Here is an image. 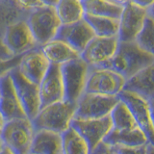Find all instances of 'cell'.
<instances>
[{
  "instance_id": "6da1fadb",
  "label": "cell",
  "mask_w": 154,
  "mask_h": 154,
  "mask_svg": "<svg viewBox=\"0 0 154 154\" xmlns=\"http://www.w3.org/2000/svg\"><path fill=\"white\" fill-rule=\"evenodd\" d=\"M153 63L154 54L142 50L134 42H119L113 58L100 67L112 70L127 80L137 72L152 66Z\"/></svg>"
},
{
  "instance_id": "7a4b0ae2",
  "label": "cell",
  "mask_w": 154,
  "mask_h": 154,
  "mask_svg": "<svg viewBox=\"0 0 154 154\" xmlns=\"http://www.w3.org/2000/svg\"><path fill=\"white\" fill-rule=\"evenodd\" d=\"M76 110V104L67 101L50 104L41 108L37 116L31 120L35 131L45 130L58 134H63L70 127Z\"/></svg>"
},
{
  "instance_id": "3957f363",
  "label": "cell",
  "mask_w": 154,
  "mask_h": 154,
  "mask_svg": "<svg viewBox=\"0 0 154 154\" xmlns=\"http://www.w3.org/2000/svg\"><path fill=\"white\" fill-rule=\"evenodd\" d=\"M55 4L56 2H50L46 6L34 10L26 21L38 47L55 38L61 26L55 13Z\"/></svg>"
},
{
  "instance_id": "277c9868",
  "label": "cell",
  "mask_w": 154,
  "mask_h": 154,
  "mask_svg": "<svg viewBox=\"0 0 154 154\" xmlns=\"http://www.w3.org/2000/svg\"><path fill=\"white\" fill-rule=\"evenodd\" d=\"M89 69V66L81 58L60 66L65 101L77 103L85 91Z\"/></svg>"
},
{
  "instance_id": "5b68a950",
  "label": "cell",
  "mask_w": 154,
  "mask_h": 154,
  "mask_svg": "<svg viewBox=\"0 0 154 154\" xmlns=\"http://www.w3.org/2000/svg\"><path fill=\"white\" fill-rule=\"evenodd\" d=\"M34 133L29 119H14L4 123L0 140L14 154H29Z\"/></svg>"
},
{
  "instance_id": "8992f818",
  "label": "cell",
  "mask_w": 154,
  "mask_h": 154,
  "mask_svg": "<svg viewBox=\"0 0 154 154\" xmlns=\"http://www.w3.org/2000/svg\"><path fill=\"white\" fill-rule=\"evenodd\" d=\"M152 10L153 5L150 7H143L137 1H124L122 13L119 19V42H134L142 30L146 17Z\"/></svg>"
},
{
  "instance_id": "52a82bcc",
  "label": "cell",
  "mask_w": 154,
  "mask_h": 154,
  "mask_svg": "<svg viewBox=\"0 0 154 154\" xmlns=\"http://www.w3.org/2000/svg\"><path fill=\"white\" fill-rule=\"evenodd\" d=\"M124 82L125 80L122 76L110 69L90 67L84 93L103 96H118L122 91Z\"/></svg>"
},
{
  "instance_id": "ba28073f",
  "label": "cell",
  "mask_w": 154,
  "mask_h": 154,
  "mask_svg": "<svg viewBox=\"0 0 154 154\" xmlns=\"http://www.w3.org/2000/svg\"><path fill=\"white\" fill-rule=\"evenodd\" d=\"M118 97L126 106L138 127L143 132L148 141L153 143V105L140 96L124 91H120Z\"/></svg>"
},
{
  "instance_id": "9c48e42d",
  "label": "cell",
  "mask_w": 154,
  "mask_h": 154,
  "mask_svg": "<svg viewBox=\"0 0 154 154\" xmlns=\"http://www.w3.org/2000/svg\"><path fill=\"white\" fill-rule=\"evenodd\" d=\"M119 101L118 96H103L84 93L76 103L73 119H98L108 117Z\"/></svg>"
},
{
  "instance_id": "30bf717a",
  "label": "cell",
  "mask_w": 154,
  "mask_h": 154,
  "mask_svg": "<svg viewBox=\"0 0 154 154\" xmlns=\"http://www.w3.org/2000/svg\"><path fill=\"white\" fill-rule=\"evenodd\" d=\"M9 74L11 76L14 91L26 119L31 122L41 110L38 85L33 84L24 78L17 67L14 69Z\"/></svg>"
},
{
  "instance_id": "8fae6325",
  "label": "cell",
  "mask_w": 154,
  "mask_h": 154,
  "mask_svg": "<svg viewBox=\"0 0 154 154\" xmlns=\"http://www.w3.org/2000/svg\"><path fill=\"white\" fill-rule=\"evenodd\" d=\"M70 127L84 140L91 152L102 143L104 138L112 130L113 125L108 116L98 119H72Z\"/></svg>"
},
{
  "instance_id": "7c38bea8",
  "label": "cell",
  "mask_w": 154,
  "mask_h": 154,
  "mask_svg": "<svg viewBox=\"0 0 154 154\" xmlns=\"http://www.w3.org/2000/svg\"><path fill=\"white\" fill-rule=\"evenodd\" d=\"M118 37H94L80 54V58L90 67H100L115 55L119 45Z\"/></svg>"
},
{
  "instance_id": "4fadbf2b",
  "label": "cell",
  "mask_w": 154,
  "mask_h": 154,
  "mask_svg": "<svg viewBox=\"0 0 154 154\" xmlns=\"http://www.w3.org/2000/svg\"><path fill=\"white\" fill-rule=\"evenodd\" d=\"M2 41L13 56L25 54L38 47L26 21H18L10 25L6 29Z\"/></svg>"
},
{
  "instance_id": "5bb4252c",
  "label": "cell",
  "mask_w": 154,
  "mask_h": 154,
  "mask_svg": "<svg viewBox=\"0 0 154 154\" xmlns=\"http://www.w3.org/2000/svg\"><path fill=\"white\" fill-rule=\"evenodd\" d=\"M0 119L4 123L26 119L9 73L0 77Z\"/></svg>"
},
{
  "instance_id": "9a60e30c",
  "label": "cell",
  "mask_w": 154,
  "mask_h": 154,
  "mask_svg": "<svg viewBox=\"0 0 154 154\" xmlns=\"http://www.w3.org/2000/svg\"><path fill=\"white\" fill-rule=\"evenodd\" d=\"M49 66L50 63L43 55L41 48L37 47L23 54L17 69L25 79L33 84L38 85L46 74Z\"/></svg>"
},
{
  "instance_id": "2e32d148",
  "label": "cell",
  "mask_w": 154,
  "mask_h": 154,
  "mask_svg": "<svg viewBox=\"0 0 154 154\" xmlns=\"http://www.w3.org/2000/svg\"><path fill=\"white\" fill-rule=\"evenodd\" d=\"M41 108L64 100V87L60 66L50 65L46 74L38 84Z\"/></svg>"
},
{
  "instance_id": "e0dca14e",
  "label": "cell",
  "mask_w": 154,
  "mask_h": 154,
  "mask_svg": "<svg viewBox=\"0 0 154 154\" xmlns=\"http://www.w3.org/2000/svg\"><path fill=\"white\" fill-rule=\"evenodd\" d=\"M94 37L90 26L84 20L69 25H61L55 38L69 45L72 49L81 54L87 45Z\"/></svg>"
},
{
  "instance_id": "ac0fdd59",
  "label": "cell",
  "mask_w": 154,
  "mask_h": 154,
  "mask_svg": "<svg viewBox=\"0 0 154 154\" xmlns=\"http://www.w3.org/2000/svg\"><path fill=\"white\" fill-rule=\"evenodd\" d=\"M153 65L149 66L125 80L122 91L136 94L153 105Z\"/></svg>"
},
{
  "instance_id": "d6986e66",
  "label": "cell",
  "mask_w": 154,
  "mask_h": 154,
  "mask_svg": "<svg viewBox=\"0 0 154 154\" xmlns=\"http://www.w3.org/2000/svg\"><path fill=\"white\" fill-rule=\"evenodd\" d=\"M110 146L120 147H136L146 146L150 143L146 136L139 127L129 130H112L102 141Z\"/></svg>"
},
{
  "instance_id": "ffe728a7",
  "label": "cell",
  "mask_w": 154,
  "mask_h": 154,
  "mask_svg": "<svg viewBox=\"0 0 154 154\" xmlns=\"http://www.w3.org/2000/svg\"><path fill=\"white\" fill-rule=\"evenodd\" d=\"M40 48L50 65L62 66L80 58L79 53H77L64 42L57 38H53Z\"/></svg>"
},
{
  "instance_id": "44dd1931",
  "label": "cell",
  "mask_w": 154,
  "mask_h": 154,
  "mask_svg": "<svg viewBox=\"0 0 154 154\" xmlns=\"http://www.w3.org/2000/svg\"><path fill=\"white\" fill-rule=\"evenodd\" d=\"M29 154H62L61 134L45 131H35Z\"/></svg>"
},
{
  "instance_id": "7402d4cb",
  "label": "cell",
  "mask_w": 154,
  "mask_h": 154,
  "mask_svg": "<svg viewBox=\"0 0 154 154\" xmlns=\"http://www.w3.org/2000/svg\"><path fill=\"white\" fill-rule=\"evenodd\" d=\"M85 14L108 17L119 20L123 10L124 1H105V0H86L82 1Z\"/></svg>"
},
{
  "instance_id": "603a6c76",
  "label": "cell",
  "mask_w": 154,
  "mask_h": 154,
  "mask_svg": "<svg viewBox=\"0 0 154 154\" xmlns=\"http://www.w3.org/2000/svg\"><path fill=\"white\" fill-rule=\"evenodd\" d=\"M55 13L61 25L73 24L84 19L83 3L79 0H61L56 1Z\"/></svg>"
},
{
  "instance_id": "cb8c5ba5",
  "label": "cell",
  "mask_w": 154,
  "mask_h": 154,
  "mask_svg": "<svg viewBox=\"0 0 154 154\" xmlns=\"http://www.w3.org/2000/svg\"><path fill=\"white\" fill-rule=\"evenodd\" d=\"M84 20L91 29L94 37H98V38L118 37L119 20H117V19L85 14Z\"/></svg>"
},
{
  "instance_id": "d4e9b609",
  "label": "cell",
  "mask_w": 154,
  "mask_h": 154,
  "mask_svg": "<svg viewBox=\"0 0 154 154\" xmlns=\"http://www.w3.org/2000/svg\"><path fill=\"white\" fill-rule=\"evenodd\" d=\"M62 154H90L85 141L71 127L61 134Z\"/></svg>"
},
{
  "instance_id": "484cf974",
  "label": "cell",
  "mask_w": 154,
  "mask_h": 154,
  "mask_svg": "<svg viewBox=\"0 0 154 154\" xmlns=\"http://www.w3.org/2000/svg\"><path fill=\"white\" fill-rule=\"evenodd\" d=\"M109 117L115 130H129L138 127L126 106L120 100L113 108Z\"/></svg>"
},
{
  "instance_id": "4316f807",
  "label": "cell",
  "mask_w": 154,
  "mask_h": 154,
  "mask_svg": "<svg viewBox=\"0 0 154 154\" xmlns=\"http://www.w3.org/2000/svg\"><path fill=\"white\" fill-rule=\"evenodd\" d=\"M153 37H154V19H153V10L148 14L143 23L142 30L135 38L134 42L149 54H153Z\"/></svg>"
},
{
  "instance_id": "83f0119b",
  "label": "cell",
  "mask_w": 154,
  "mask_h": 154,
  "mask_svg": "<svg viewBox=\"0 0 154 154\" xmlns=\"http://www.w3.org/2000/svg\"><path fill=\"white\" fill-rule=\"evenodd\" d=\"M22 56L23 54L14 56L13 58L8 60H0V77L10 73L14 69H17L19 63H20Z\"/></svg>"
},
{
  "instance_id": "f1b7e54d",
  "label": "cell",
  "mask_w": 154,
  "mask_h": 154,
  "mask_svg": "<svg viewBox=\"0 0 154 154\" xmlns=\"http://www.w3.org/2000/svg\"><path fill=\"white\" fill-rule=\"evenodd\" d=\"M148 143L146 146H136V147H120V146H113L117 154H147L148 150Z\"/></svg>"
},
{
  "instance_id": "f546056e",
  "label": "cell",
  "mask_w": 154,
  "mask_h": 154,
  "mask_svg": "<svg viewBox=\"0 0 154 154\" xmlns=\"http://www.w3.org/2000/svg\"><path fill=\"white\" fill-rule=\"evenodd\" d=\"M50 2H46V1H23V2H18L19 5H21L22 7L25 9H32L33 11L36 9L42 8L43 6H46Z\"/></svg>"
},
{
  "instance_id": "4dcf8cb0",
  "label": "cell",
  "mask_w": 154,
  "mask_h": 154,
  "mask_svg": "<svg viewBox=\"0 0 154 154\" xmlns=\"http://www.w3.org/2000/svg\"><path fill=\"white\" fill-rule=\"evenodd\" d=\"M14 56L9 52L6 46L4 45L2 38H0V60H8V59H11Z\"/></svg>"
},
{
  "instance_id": "1f68e13d",
  "label": "cell",
  "mask_w": 154,
  "mask_h": 154,
  "mask_svg": "<svg viewBox=\"0 0 154 154\" xmlns=\"http://www.w3.org/2000/svg\"><path fill=\"white\" fill-rule=\"evenodd\" d=\"M0 154H14L11 150H9V149L7 148V147H5V146H3V148H2V150L0 151Z\"/></svg>"
},
{
  "instance_id": "d6a6232c",
  "label": "cell",
  "mask_w": 154,
  "mask_h": 154,
  "mask_svg": "<svg viewBox=\"0 0 154 154\" xmlns=\"http://www.w3.org/2000/svg\"><path fill=\"white\" fill-rule=\"evenodd\" d=\"M153 143H149L148 146V150H147V154H153Z\"/></svg>"
},
{
  "instance_id": "836d02e7",
  "label": "cell",
  "mask_w": 154,
  "mask_h": 154,
  "mask_svg": "<svg viewBox=\"0 0 154 154\" xmlns=\"http://www.w3.org/2000/svg\"><path fill=\"white\" fill-rule=\"evenodd\" d=\"M4 126V122H2V119H0V137H1V133H2V129Z\"/></svg>"
},
{
  "instance_id": "e575fe53",
  "label": "cell",
  "mask_w": 154,
  "mask_h": 154,
  "mask_svg": "<svg viewBox=\"0 0 154 154\" xmlns=\"http://www.w3.org/2000/svg\"><path fill=\"white\" fill-rule=\"evenodd\" d=\"M3 143H2V142H1V140H0V151L2 150V148H3Z\"/></svg>"
}]
</instances>
